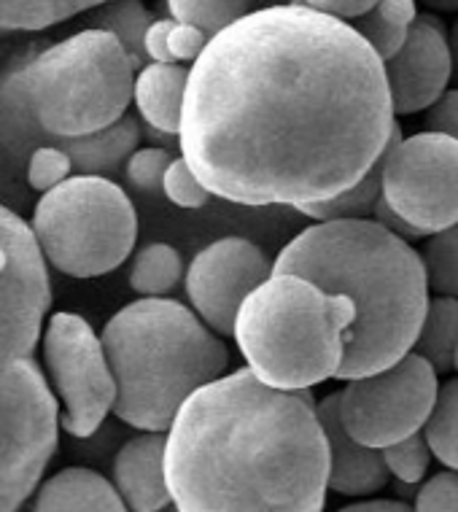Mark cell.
<instances>
[{
    "label": "cell",
    "mask_w": 458,
    "mask_h": 512,
    "mask_svg": "<svg viewBox=\"0 0 458 512\" xmlns=\"http://www.w3.org/2000/svg\"><path fill=\"white\" fill-rule=\"evenodd\" d=\"M386 62L308 3L248 11L189 68L181 157L235 205H305L359 184L397 130Z\"/></svg>",
    "instance_id": "6da1fadb"
},
{
    "label": "cell",
    "mask_w": 458,
    "mask_h": 512,
    "mask_svg": "<svg viewBox=\"0 0 458 512\" xmlns=\"http://www.w3.org/2000/svg\"><path fill=\"white\" fill-rule=\"evenodd\" d=\"M165 434L176 510H324L329 440L308 389H275L251 367L229 372L194 391Z\"/></svg>",
    "instance_id": "7a4b0ae2"
},
{
    "label": "cell",
    "mask_w": 458,
    "mask_h": 512,
    "mask_svg": "<svg viewBox=\"0 0 458 512\" xmlns=\"http://www.w3.org/2000/svg\"><path fill=\"white\" fill-rule=\"evenodd\" d=\"M273 273H297L356 305L337 380L378 372L413 351L432 289L421 251L378 219L310 224L275 256Z\"/></svg>",
    "instance_id": "3957f363"
},
{
    "label": "cell",
    "mask_w": 458,
    "mask_h": 512,
    "mask_svg": "<svg viewBox=\"0 0 458 512\" xmlns=\"http://www.w3.org/2000/svg\"><path fill=\"white\" fill-rule=\"evenodd\" d=\"M100 340L116 378L114 415L138 432H168L186 399L229 367L219 335L168 297L124 305Z\"/></svg>",
    "instance_id": "277c9868"
},
{
    "label": "cell",
    "mask_w": 458,
    "mask_h": 512,
    "mask_svg": "<svg viewBox=\"0 0 458 512\" xmlns=\"http://www.w3.org/2000/svg\"><path fill=\"white\" fill-rule=\"evenodd\" d=\"M353 318L348 294L326 292L297 273H273L240 305L232 337L265 383L305 391L337 378Z\"/></svg>",
    "instance_id": "5b68a950"
},
{
    "label": "cell",
    "mask_w": 458,
    "mask_h": 512,
    "mask_svg": "<svg viewBox=\"0 0 458 512\" xmlns=\"http://www.w3.org/2000/svg\"><path fill=\"white\" fill-rule=\"evenodd\" d=\"M30 227L46 265L71 278H100L133 254L138 213L111 178L79 173L44 192Z\"/></svg>",
    "instance_id": "8992f818"
},
{
    "label": "cell",
    "mask_w": 458,
    "mask_h": 512,
    "mask_svg": "<svg viewBox=\"0 0 458 512\" xmlns=\"http://www.w3.org/2000/svg\"><path fill=\"white\" fill-rule=\"evenodd\" d=\"M440 372L421 354H405L383 370L348 380L340 389V424L370 448H388L421 432L437 402Z\"/></svg>",
    "instance_id": "52a82bcc"
},
{
    "label": "cell",
    "mask_w": 458,
    "mask_h": 512,
    "mask_svg": "<svg viewBox=\"0 0 458 512\" xmlns=\"http://www.w3.org/2000/svg\"><path fill=\"white\" fill-rule=\"evenodd\" d=\"M44 367L62 399L60 426L87 440L114 413L116 378L103 340L79 313H52L44 327Z\"/></svg>",
    "instance_id": "ba28073f"
},
{
    "label": "cell",
    "mask_w": 458,
    "mask_h": 512,
    "mask_svg": "<svg viewBox=\"0 0 458 512\" xmlns=\"http://www.w3.org/2000/svg\"><path fill=\"white\" fill-rule=\"evenodd\" d=\"M383 197L423 235L458 224V138L394 130L383 154Z\"/></svg>",
    "instance_id": "9c48e42d"
},
{
    "label": "cell",
    "mask_w": 458,
    "mask_h": 512,
    "mask_svg": "<svg viewBox=\"0 0 458 512\" xmlns=\"http://www.w3.org/2000/svg\"><path fill=\"white\" fill-rule=\"evenodd\" d=\"M33 227L0 205V380L33 356L52 286Z\"/></svg>",
    "instance_id": "30bf717a"
},
{
    "label": "cell",
    "mask_w": 458,
    "mask_h": 512,
    "mask_svg": "<svg viewBox=\"0 0 458 512\" xmlns=\"http://www.w3.org/2000/svg\"><path fill=\"white\" fill-rule=\"evenodd\" d=\"M273 262L246 238H221L205 246L186 270V297L194 313L216 335L232 337L240 305L273 275Z\"/></svg>",
    "instance_id": "8fae6325"
},
{
    "label": "cell",
    "mask_w": 458,
    "mask_h": 512,
    "mask_svg": "<svg viewBox=\"0 0 458 512\" xmlns=\"http://www.w3.org/2000/svg\"><path fill=\"white\" fill-rule=\"evenodd\" d=\"M386 79L397 114L426 111L453 79V54L445 27L434 14H418L407 41L386 60Z\"/></svg>",
    "instance_id": "7c38bea8"
},
{
    "label": "cell",
    "mask_w": 458,
    "mask_h": 512,
    "mask_svg": "<svg viewBox=\"0 0 458 512\" xmlns=\"http://www.w3.org/2000/svg\"><path fill=\"white\" fill-rule=\"evenodd\" d=\"M340 391L318 402V418L329 440V491L340 496H372L388 486V469L383 451L370 448L345 432L340 424Z\"/></svg>",
    "instance_id": "4fadbf2b"
},
{
    "label": "cell",
    "mask_w": 458,
    "mask_h": 512,
    "mask_svg": "<svg viewBox=\"0 0 458 512\" xmlns=\"http://www.w3.org/2000/svg\"><path fill=\"white\" fill-rule=\"evenodd\" d=\"M165 432H143L127 440L114 459V486L127 510L159 512L173 504L165 475Z\"/></svg>",
    "instance_id": "5bb4252c"
},
{
    "label": "cell",
    "mask_w": 458,
    "mask_h": 512,
    "mask_svg": "<svg viewBox=\"0 0 458 512\" xmlns=\"http://www.w3.org/2000/svg\"><path fill=\"white\" fill-rule=\"evenodd\" d=\"M60 146L71 154L73 168L76 173H87V176H106L114 170L122 168V162L130 159L138 143H141V124L135 116L124 114L119 122H114L106 130H97L92 135H81V138H57V135H36L30 138L25 146V165L30 151L36 146Z\"/></svg>",
    "instance_id": "9a60e30c"
},
{
    "label": "cell",
    "mask_w": 458,
    "mask_h": 512,
    "mask_svg": "<svg viewBox=\"0 0 458 512\" xmlns=\"http://www.w3.org/2000/svg\"><path fill=\"white\" fill-rule=\"evenodd\" d=\"M186 84H189V68H181L178 62H149L135 73V108L151 130L178 138Z\"/></svg>",
    "instance_id": "2e32d148"
},
{
    "label": "cell",
    "mask_w": 458,
    "mask_h": 512,
    "mask_svg": "<svg viewBox=\"0 0 458 512\" xmlns=\"http://www.w3.org/2000/svg\"><path fill=\"white\" fill-rule=\"evenodd\" d=\"M33 510H92V512H122L127 510L122 494L116 491L114 480H108L95 469L65 467L57 475L46 477L38 486Z\"/></svg>",
    "instance_id": "e0dca14e"
},
{
    "label": "cell",
    "mask_w": 458,
    "mask_h": 512,
    "mask_svg": "<svg viewBox=\"0 0 458 512\" xmlns=\"http://www.w3.org/2000/svg\"><path fill=\"white\" fill-rule=\"evenodd\" d=\"M458 348V297L437 294L429 300L421 332L415 337L413 351L421 354L434 370L445 375L453 370V356Z\"/></svg>",
    "instance_id": "ac0fdd59"
},
{
    "label": "cell",
    "mask_w": 458,
    "mask_h": 512,
    "mask_svg": "<svg viewBox=\"0 0 458 512\" xmlns=\"http://www.w3.org/2000/svg\"><path fill=\"white\" fill-rule=\"evenodd\" d=\"M103 3L108 0H0V38L38 33Z\"/></svg>",
    "instance_id": "d6986e66"
},
{
    "label": "cell",
    "mask_w": 458,
    "mask_h": 512,
    "mask_svg": "<svg viewBox=\"0 0 458 512\" xmlns=\"http://www.w3.org/2000/svg\"><path fill=\"white\" fill-rule=\"evenodd\" d=\"M154 22L149 9L143 6V0H108L103 6L89 11V27H103L108 33H114L127 54L133 57L135 68L141 71L143 65H149L143 41H146V30Z\"/></svg>",
    "instance_id": "ffe728a7"
},
{
    "label": "cell",
    "mask_w": 458,
    "mask_h": 512,
    "mask_svg": "<svg viewBox=\"0 0 458 512\" xmlns=\"http://www.w3.org/2000/svg\"><path fill=\"white\" fill-rule=\"evenodd\" d=\"M184 275V262L176 248L168 243H149L133 259L130 286L141 297H165L176 289Z\"/></svg>",
    "instance_id": "44dd1931"
},
{
    "label": "cell",
    "mask_w": 458,
    "mask_h": 512,
    "mask_svg": "<svg viewBox=\"0 0 458 512\" xmlns=\"http://www.w3.org/2000/svg\"><path fill=\"white\" fill-rule=\"evenodd\" d=\"M383 197V159L367 173V176L345 189L343 195L332 197V200H321V203L305 205L300 208L308 219L316 221H332V219H372L375 205Z\"/></svg>",
    "instance_id": "7402d4cb"
},
{
    "label": "cell",
    "mask_w": 458,
    "mask_h": 512,
    "mask_svg": "<svg viewBox=\"0 0 458 512\" xmlns=\"http://www.w3.org/2000/svg\"><path fill=\"white\" fill-rule=\"evenodd\" d=\"M421 432L432 448L434 459L445 467L458 469V378L442 383L432 415Z\"/></svg>",
    "instance_id": "603a6c76"
},
{
    "label": "cell",
    "mask_w": 458,
    "mask_h": 512,
    "mask_svg": "<svg viewBox=\"0 0 458 512\" xmlns=\"http://www.w3.org/2000/svg\"><path fill=\"white\" fill-rule=\"evenodd\" d=\"M423 267L434 294L458 297V224L426 235L421 248Z\"/></svg>",
    "instance_id": "cb8c5ba5"
},
{
    "label": "cell",
    "mask_w": 458,
    "mask_h": 512,
    "mask_svg": "<svg viewBox=\"0 0 458 512\" xmlns=\"http://www.w3.org/2000/svg\"><path fill=\"white\" fill-rule=\"evenodd\" d=\"M170 17L186 25H197L208 36H216L232 22L254 11V0H165Z\"/></svg>",
    "instance_id": "d4e9b609"
},
{
    "label": "cell",
    "mask_w": 458,
    "mask_h": 512,
    "mask_svg": "<svg viewBox=\"0 0 458 512\" xmlns=\"http://www.w3.org/2000/svg\"><path fill=\"white\" fill-rule=\"evenodd\" d=\"M73 159L71 154L60 146L44 143L30 151L25 165V184L30 192H49L57 184H62L65 178H71L73 173Z\"/></svg>",
    "instance_id": "484cf974"
},
{
    "label": "cell",
    "mask_w": 458,
    "mask_h": 512,
    "mask_svg": "<svg viewBox=\"0 0 458 512\" xmlns=\"http://www.w3.org/2000/svg\"><path fill=\"white\" fill-rule=\"evenodd\" d=\"M383 459H386L391 475L397 477L399 483L415 486L421 483L426 472H429V461H432V448L423 437V432H415L405 440L394 442L383 448Z\"/></svg>",
    "instance_id": "4316f807"
},
{
    "label": "cell",
    "mask_w": 458,
    "mask_h": 512,
    "mask_svg": "<svg viewBox=\"0 0 458 512\" xmlns=\"http://www.w3.org/2000/svg\"><path fill=\"white\" fill-rule=\"evenodd\" d=\"M173 154L162 146H149V149H135L130 159L124 162V176L127 181L146 195H157L162 192L165 184V173H168Z\"/></svg>",
    "instance_id": "83f0119b"
},
{
    "label": "cell",
    "mask_w": 458,
    "mask_h": 512,
    "mask_svg": "<svg viewBox=\"0 0 458 512\" xmlns=\"http://www.w3.org/2000/svg\"><path fill=\"white\" fill-rule=\"evenodd\" d=\"M162 195L178 208H203V205L211 203V197H216L184 157H176L170 162L165 184H162Z\"/></svg>",
    "instance_id": "f1b7e54d"
},
{
    "label": "cell",
    "mask_w": 458,
    "mask_h": 512,
    "mask_svg": "<svg viewBox=\"0 0 458 512\" xmlns=\"http://www.w3.org/2000/svg\"><path fill=\"white\" fill-rule=\"evenodd\" d=\"M351 25L367 38V44L378 52V57L383 62H386L388 57H394V54L402 49V44L407 41V33H410V27L383 17L375 6H372L367 14H362V17L351 19Z\"/></svg>",
    "instance_id": "f546056e"
},
{
    "label": "cell",
    "mask_w": 458,
    "mask_h": 512,
    "mask_svg": "<svg viewBox=\"0 0 458 512\" xmlns=\"http://www.w3.org/2000/svg\"><path fill=\"white\" fill-rule=\"evenodd\" d=\"M415 510L421 512H458V469L429 477L415 496Z\"/></svg>",
    "instance_id": "4dcf8cb0"
},
{
    "label": "cell",
    "mask_w": 458,
    "mask_h": 512,
    "mask_svg": "<svg viewBox=\"0 0 458 512\" xmlns=\"http://www.w3.org/2000/svg\"><path fill=\"white\" fill-rule=\"evenodd\" d=\"M426 130L458 138V89H445L423 116Z\"/></svg>",
    "instance_id": "1f68e13d"
},
{
    "label": "cell",
    "mask_w": 458,
    "mask_h": 512,
    "mask_svg": "<svg viewBox=\"0 0 458 512\" xmlns=\"http://www.w3.org/2000/svg\"><path fill=\"white\" fill-rule=\"evenodd\" d=\"M211 36L200 30L197 25H186V22H176L173 30H170V38H168V46H170V54H173V62H189V60H197L203 49L208 46Z\"/></svg>",
    "instance_id": "d6a6232c"
},
{
    "label": "cell",
    "mask_w": 458,
    "mask_h": 512,
    "mask_svg": "<svg viewBox=\"0 0 458 512\" xmlns=\"http://www.w3.org/2000/svg\"><path fill=\"white\" fill-rule=\"evenodd\" d=\"M176 25V19H154L146 30V41H143V49H146V57L149 62H173V54H170L168 38L170 30Z\"/></svg>",
    "instance_id": "836d02e7"
},
{
    "label": "cell",
    "mask_w": 458,
    "mask_h": 512,
    "mask_svg": "<svg viewBox=\"0 0 458 512\" xmlns=\"http://www.w3.org/2000/svg\"><path fill=\"white\" fill-rule=\"evenodd\" d=\"M302 3H308V6H313L318 11H326L332 17L348 19L351 22V19L367 14L378 0H302Z\"/></svg>",
    "instance_id": "e575fe53"
},
{
    "label": "cell",
    "mask_w": 458,
    "mask_h": 512,
    "mask_svg": "<svg viewBox=\"0 0 458 512\" xmlns=\"http://www.w3.org/2000/svg\"><path fill=\"white\" fill-rule=\"evenodd\" d=\"M372 219H378L383 227H388L391 232H397L402 238H426L421 230H415L413 224L407 219H402L391 205H388L386 197H380L378 205H375V213H372Z\"/></svg>",
    "instance_id": "d590c367"
},
{
    "label": "cell",
    "mask_w": 458,
    "mask_h": 512,
    "mask_svg": "<svg viewBox=\"0 0 458 512\" xmlns=\"http://www.w3.org/2000/svg\"><path fill=\"white\" fill-rule=\"evenodd\" d=\"M375 9L383 14V17L394 19L399 25H413L415 17H418V9H415V0H378Z\"/></svg>",
    "instance_id": "8d00e7d4"
},
{
    "label": "cell",
    "mask_w": 458,
    "mask_h": 512,
    "mask_svg": "<svg viewBox=\"0 0 458 512\" xmlns=\"http://www.w3.org/2000/svg\"><path fill=\"white\" fill-rule=\"evenodd\" d=\"M345 510H351V512H407L410 510V504L397 502V499H367V502L348 504Z\"/></svg>",
    "instance_id": "74e56055"
},
{
    "label": "cell",
    "mask_w": 458,
    "mask_h": 512,
    "mask_svg": "<svg viewBox=\"0 0 458 512\" xmlns=\"http://www.w3.org/2000/svg\"><path fill=\"white\" fill-rule=\"evenodd\" d=\"M448 41H450V54H453V79H456L458 84V19L453 22V27H450Z\"/></svg>",
    "instance_id": "f35d334b"
},
{
    "label": "cell",
    "mask_w": 458,
    "mask_h": 512,
    "mask_svg": "<svg viewBox=\"0 0 458 512\" xmlns=\"http://www.w3.org/2000/svg\"><path fill=\"white\" fill-rule=\"evenodd\" d=\"M423 3L437 11H458V0H423Z\"/></svg>",
    "instance_id": "ab89813d"
},
{
    "label": "cell",
    "mask_w": 458,
    "mask_h": 512,
    "mask_svg": "<svg viewBox=\"0 0 458 512\" xmlns=\"http://www.w3.org/2000/svg\"><path fill=\"white\" fill-rule=\"evenodd\" d=\"M453 370L458 372V348H456V356H453Z\"/></svg>",
    "instance_id": "60d3db41"
}]
</instances>
